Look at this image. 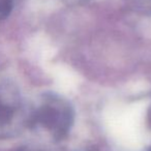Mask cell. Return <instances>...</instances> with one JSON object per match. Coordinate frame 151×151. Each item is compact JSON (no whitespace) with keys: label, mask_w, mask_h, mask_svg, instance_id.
I'll list each match as a JSON object with an SVG mask.
<instances>
[{"label":"cell","mask_w":151,"mask_h":151,"mask_svg":"<svg viewBox=\"0 0 151 151\" xmlns=\"http://www.w3.org/2000/svg\"><path fill=\"white\" fill-rule=\"evenodd\" d=\"M31 121L48 130L56 141H60L66 138L73 127L75 111L71 104L63 96L46 93L32 114Z\"/></svg>","instance_id":"obj_1"},{"label":"cell","mask_w":151,"mask_h":151,"mask_svg":"<svg viewBox=\"0 0 151 151\" xmlns=\"http://www.w3.org/2000/svg\"><path fill=\"white\" fill-rule=\"evenodd\" d=\"M16 0H0V21L4 20L12 14Z\"/></svg>","instance_id":"obj_2"},{"label":"cell","mask_w":151,"mask_h":151,"mask_svg":"<svg viewBox=\"0 0 151 151\" xmlns=\"http://www.w3.org/2000/svg\"><path fill=\"white\" fill-rule=\"evenodd\" d=\"M63 2L67 3V4H70V5H76V4H80V3L85 2L86 0H62Z\"/></svg>","instance_id":"obj_3"},{"label":"cell","mask_w":151,"mask_h":151,"mask_svg":"<svg viewBox=\"0 0 151 151\" xmlns=\"http://www.w3.org/2000/svg\"><path fill=\"white\" fill-rule=\"evenodd\" d=\"M147 125L151 129V105L149 106L148 111H147Z\"/></svg>","instance_id":"obj_4"},{"label":"cell","mask_w":151,"mask_h":151,"mask_svg":"<svg viewBox=\"0 0 151 151\" xmlns=\"http://www.w3.org/2000/svg\"><path fill=\"white\" fill-rule=\"evenodd\" d=\"M150 151H151V150H150Z\"/></svg>","instance_id":"obj_5"}]
</instances>
